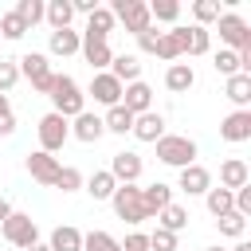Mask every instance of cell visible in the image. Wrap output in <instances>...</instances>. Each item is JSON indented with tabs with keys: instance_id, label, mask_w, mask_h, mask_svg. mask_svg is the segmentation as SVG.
Listing matches in <instances>:
<instances>
[{
	"instance_id": "6da1fadb",
	"label": "cell",
	"mask_w": 251,
	"mask_h": 251,
	"mask_svg": "<svg viewBox=\"0 0 251 251\" xmlns=\"http://www.w3.org/2000/svg\"><path fill=\"white\" fill-rule=\"evenodd\" d=\"M47 98H51V114H59V118H67V122L86 110V94H82V86H78L71 75H55Z\"/></svg>"
},
{
	"instance_id": "7a4b0ae2",
	"label": "cell",
	"mask_w": 251,
	"mask_h": 251,
	"mask_svg": "<svg viewBox=\"0 0 251 251\" xmlns=\"http://www.w3.org/2000/svg\"><path fill=\"white\" fill-rule=\"evenodd\" d=\"M153 145H157V161L169 165V169H188V165H196V141L184 137V133H165V137L153 141Z\"/></svg>"
},
{
	"instance_id": "3957f363",
	"label": "cell",
	"mask_w": 251,
	"mask_h": 251,
	"mask_svg": "<svg viewBox=\"0 0 251 251\" xmlns=\"http://www.w3.org/2000/svg\"><path fill=\"white\" fill-rule=\"evenodd\" d=\"M110 208H114V216L118 220H126V224H145V220H153L149 212H145V200H141V188L137 184H118L114 188V196H110Z\"/></svg>"
},
{
	"instance_id": "277c9868",
	"label": "cell",
	"mask_w": 251,
	"mask_h": 251,
	"mask_svg": "<svg viewBox=\"0 0 251 251\" xmlns=\"http://www.w3.org/2000/svg\"><path fill=\"white\" fill-rule=\"evenodd\" d=\"M16 67H20V78H27L35 94H51L55 71H51V63H47V55H43V51H27V55H20V59H16Z\"/></svg>"
},
{
	"instance_id": "5b68a950",
	"label": "cell",
	"mask_w": 251,
	"mask_h": 251,
	"mask_svg": "<svg viewBox=\"0 0 251 251\" xmlns=\"http://www.w3.org/2000/svg\"><path fill=\"white\" fill-rule=\"evenodd\" d=\"M35 133H39V149L55 157V153H59V149H63V145L71 141V122L47 110V114L39 118V126H35Z\"/></svg>"
},
{
	"instance_id": "8992f818",
	"label": "cell",
	"mask_w": 251,
	"mask_h": 251,
	"mask_svg": "<svg viewBox=\"0 0 251 251\" xmlns=\"http://www.w3.org/2000/svg\"><path fill=\"white\" fill-rule=\"evenodd\" d=\"M0 235L12 243V247H31V243H39V224L27 216V212H12L4 224H0Z\"/></svg>"
},
{
	"instance_id": "52a82bcc",
	"label": "cell",
	"mask_w": 251,
	"mask_h": 251,
	"mask_svg": "<svg viewBox=\"0 0 251 251\" xmlns=\"http://www.w3.org/2000/svg\"><path fill=\"white\" fill-rule=\"evenodd\" d=\"M216 31H220V39H224L227 51H243V47H251V24H247L243 16H235V12H220Z\"/></svg>"
},
{
	"instance_id": "ba28073f",
	"label": "cell",
	"mask_w": 251,
	"mask_h": 251,
	"mask_svg": "<svg viewBox=\"0 0 251 251\" xmlns=\"http://www.w3.org/2000/svg\"><path fill=\"white\" fill-rule=\"evenodd\" d=\"M110 12H114V20L126 24L129 35H141L145 27H153V20H149V4H145V0H114Z\"/></svg>"
},
{
	"instance_id": "9c48e42d",
	"label": "cell",
	"mask_w": 251,
	"mask_h": 251,
	"mask_svg": "<svg viewBox=\"0 0 251 251\" xmlns=\"http://www.w3.org/2000/svg\"><path fill=\"white\" fill-rule=\"evenodd\" d=\"M27 176L35 180V184H47V188H55V176H59V157H51V153H43V149H31L27 153Z\"/></svg>"
},
{
	"instance_id": "30bf717a",
	"label": "cell",
	"mask_w": 251,
	"mask_h": 251,
	"mask_svg": "<svg viewBox=\"0 0 251 251\" xmlns=\"http://www.w3.org/2000/svg\"><path fill=\"white\" fill-rule=\"evenodd\" d=\"M141 169H145V161H141V153H133V149H122V153L110 157V176H114L118 184H137V180H141Z\"/></svg>"
},
{
	"instance_id": "8fae6325",
	"label": "cell",
	"mask_w": 251,
	"mask_h": 251,
	"mask_svg": "<svg viewBox=\"0 0 251 251\" xmlns=\"http://www.w3.org/2000/svg\"><path fill=\"white\" fill-rule=\"evenodd\" d=\"M82 94H90V98H94L98 106H106V110H110V106H118V102H122V82H118V78H114L110 71H98V75L90 78V86H86Z\"/></svg>"
},
{
	"instance_id": "7c38bea8",
	"label": "cell",
	"mask_w": 251,
	"mask_h": 251,
	"mask_svg": "<svg viewBox=\"0 0 251 251\" xmlns=\"http://www.w3.org/2000/svg\"><path fill=\"white\" fill-rule=\"evenodd\" d=\"M184 39H188V27L173 24L169 31H161V39H157L153 55H157V59H165V63H176V59L184 55Z\"/></svg>"
},
{
	"instance_id": "4fadbf2b",
	"label": "cell",
	"mask_w": 251,
	"mask_h": 251,
	"mask_svg": "<svg viewBox=\"0 0 251 251\" xmlns=\"http://www.w3.org/2000/svg\"><path fill=\"white\" fill-rule=\"evenodd\" d=\"M220 137L231 141V145L251 141V110H231V114L220 122Z\"/></svg>"
},
{
	"instance_id": "5bb4252c",
	"label": "cell",
	"mask_w": 251,
	"mask_h": 251,
	"mask_svg": "<svg viewBox=\"0 0 251 251\" xmlns=\"http://www.w3.org/2000/svg\"><path fill=\"white\" fill-rule=\"evenodd\" d=\"M122 106L137 118V114H145V110H153V86L145 82V78H137V82H129V86H122Z\"/></svg>"
},
{
	"instance_id": "9a60e30c",
	"label": "cell",
	"mask_w": 251,
	"mask_h": 251,
	"mask_svg": "<svg viewBox=\"0 0 251 251\" xmlns=\"http://www.w3.org/2000/svg\"><path fill=\"white\" fill-rule=\"evenodd\" d=\"M129 133H133L137 141H149V145L161 141V137H165V114H161V110H145V114H137Z\"/></svg>"
},
{
	"instance_id": "2e32d148",
	"label": "cell",
	"mask_w": 251,
	"mask_h": 251,
	"mask_svg": "<svg viewBox=\"0 0 251 251\" xmlns=\"http://www.w3.org/2000/svg\"><path fill=\"white\" fill-rule=\"evenodd\" d=\"M114 24H118V20H114V12L98 4V8L86 16V27H82L78 35H82V39H102V43H110V31H114Z\"/></svg>"
},
{
	"instance_id": "e0dca14e",
	"label": "cell",
	"mask_w": 251,
	"mask_h": 251,
	"mask_svg": "<svg viewBox=\"0 0 251 251\" xmlns=\"http://www.w3.org/2000/svg\"><path fill=\"white\" fill-rule=\"evenodd\" d=\"M102 133H106V126H102V118H98V114L82 110L78 118H71V137H75V141H82V145H94Z\"/></svg>"
},
{
	"instance_id": "ac0fdd59",
	"label": "cell",
	"mask_w": 251,
	"mask_h": 251,
	"mask_svg": "<svg viewBox=\"0 0 251 251\" xmlns=\"http://www.w3.org/2000/svg\"><path fill=\"white\" fill-rule=\"evenodd\" d=\"M176 188H180L184 196H204V192L212 188V173H208L204 165H188V169H180Z\"/></svg>"
},
{
	"instance_id": "d6986e66",
	"label": "cell",
	"mask_w": 251,
	"mask_h": 251,
	"mask_svg": "<svg viewBox=\"0 0 251 251\" xmlns=\"http://www.w3.org/2000/svg\"><path fill=\"white\" fill-rule=\"evenodd\" d=\"M243 184H251V169H247V161H243V157H227V161L220 165V188L235 192V188H243Z\"/></svg>"
},
{
	"instance_id": "ffe728a7",
	"label": "cell",
	"mask_w": 251,
	"mask_h": 251,
	"mask_svg": "<svg viewBox=\"0 0 251 251\" xmlns=\"http://www.w3.org/2000/svg\"><path fill=\"white\" fill-rule=\"evenodd\" d=\"M196 86V71L188 67V63H169V71H165V90L169 94H188Z\"/></svg>"
},
{
	"instance_id": "44dd1931",
	"label": "cell",
	"mask_w": 251,
	"mask_h": 251,
	"mask_svg": "<svg viewBox=\"0 0 251 251\" xmlns=\"http://www.w3.org/2000/svg\"><path fill=\"white\" fill-rule=\"evenodd\" d=\"M78 47H82V35H78L75 27H63V31H51V35H47V51L59 55V59L78 55Z\"/></svg>"
},
{
	"instance_id": "7402d4cb",
	"label": "cell",
	"mask_w": 251,
	"mask_h": 251,
	"mask_svg": "<svg viewBox=\"0 0 251 251\" xmlns=\"http://www.w3.org/2000/svg\"><path fill=\"white\" fill-rule=\"evenodd\" d=\"M78 55H82V59L90 63V71H94V75H98V71H110V59H114L110 43H102V39H82Z\"/></svg>"
},
{
	"instance_id": "603a6c76",
	"label": "cell",
	"mask_w": 251,
	"mask_h": 251,
	"mask_svg": "<svg viewBox=\"0 0 251 251\" xmlns=\"http://www.w3.org/2000/svg\"><path fill=\"white\" fill-rule=\"evenodd\" d=\"M110 75H114L122 86L137 82V78H141V59H137V55H126V51L114 55V59H110Z\"/></svg>"
},
{
	"instance_id": "cb8c5ba5",
	"label": "cell",
	"mask_w": 251,
	"mask_h": 251,
	"mask_svg": "<svg viewBox=\"0 0 251 251\" xmlns=\"http://www.w3.org/2000/svg\"><path fill=\"white\" fill-rule=\"evenodd\" d=\"M224 98L235 106V110H247L251 106V75H231L224 82Z\"/></svg>"
},
{
	"instance_id": "d4e9b609",
	"label": "cell",
	"mask_w": 251,
	"mask_h": 251,
	"mask_svg": "<svg viewBox=\"0 0 251 251\" xmlns=\"http://www.w3.org/2000/svg\"><path fill=\"white\" fill-rule=\"evenodd\" d=\"M141 200H145V212H149V216H157L161 208H169V204H173V184L153 180V184H145V188H141Z\"/></svg>"
},
{
	"instance_id": "484cf974",
	"label": "cell",
	"mask_w": 251,
	"mask_h": 251,
	"mask_svg": "<svg viewBox=\"0 0 251 251\" xmlns=\"http://www.w3.org/2000/svg\"><path fill=\"white\" fill-rule=\"evenodd\" d=\"M43 20L51 24V31H63V27H71V20H75V8H71V0H47V4H43Z\"/></svg>"
},
{
	"instance_id": "4316f807",
	"label": "cell",
	"mask_w": 251,
	"mask_h": 251,
	"mask_svg": "<svg viewBox=\"0 0 251 251\" xmlns=\"http://www.w3.org/2000/svg\"><path fill=\"white\" fill-rule=\"evenodd\" d=\"M47 247H51V251H82V231L71 227V224H59V227L51 231Z\"/></svg>"
},
{
	"instance_id": "83f0119b",
	"label": "cell",
	"mask_w": 251,
	"mask_h": 251,
	"mask_svg": "<svg viewBox=\"0 0 251 251\" xmlns=\"http://www.w3.org/2000/svg\"><path fill=\"white\" fill-rule=\"evenodd\" d=\"M82 188L90 192V200H110L118 180L110 176V169H98V173H90V180H82Z\"/></svg>"
},
{
	"instance_id": "f1b7e54d",
	"label": "cell",
	"mask_w": 251,
	"mask_h": 251,
	"mask_svg": "<svg viewBox=\"0 0 251 251\" xmlns=\"http://www.w3.org/2000/svg\"><path fill=\"white\" fill-rule=\"evenodd\" d=\"M157 227L180 235V231L188 227V208H184V204H169V208H161V212H157Z\"/></svg>"
},
{
	"instance_id": "f546056e",
	"label": "cell",
	"mask_w": 251,
	"mask_h": 251,
	"mask_svg": "<svg viewBox=\"0 0 251 251\" xmlns=\"http://www.w3.org/2000/svg\"><path fill=\"white\" fill-rule=\"evenodd\" d=\"M102 126H106V133H122V137H126V133L133 129V114L118 102V106H110V110L102 114Z\"/></svg>"
},
{
	"instance_id": "4dcf8cb0",
	"label": "cell",
	"mask_w": 251,
	"mask_h": 251,
	"mask_svg": "<svg viewBox=\"0 0 251 251\" xmlns=\"http://www.w3.org/2000/svg\"><path fill=\"white\" fill-rule=\"evenodd\" d=\"M204 204H208V212H212L216 220H220V216H227V212H235V204H231V192H227V188H216V184L204 192Z\"/></svg>"
},
{
	"instance_id": "1f68e13d",
	"label": "cell",
	"mask_w": 251,
	"mask_h": 251,
	"mask_svg": "<svg viewBox=\"0 0 251 251\" xmlns=\"http://www.w3.org/2000/svg\"><path fill=\"white\" fill-rule=\"evenodd\" d=\"M212 51V31L208 27H188V39H184V55H208Z\"/></svg>"
},
{
	"instance_id": "d6a6232c",
	"label": "cell",
	"mask_w": 251,
	"mask_h": 251,
	"mask_svg": "<svg viewBox=\"0 0 251 251\" xmlns=\"http://www.w3.org/2000/svg\"><path fill=\"white\" fill-rule=\"evenodd\" d=\"M212 67H216V75H224V78H231V75H243V67H239V55H235V51H227V47H220V51L212 55Z\"/></svg>"
},
{
	"instance_id": "836d02e7",
	"label": "cell",
	"mask_w": 251,
	"mask_h": 251,
	"mask_svg": "<svg viewBox=\"0 0 251 251\" xmlns=\"http://www.w3.org/2000/svg\"><path fill=\"white\" fill-rule=\"evenodd\" d=\"M20 20H24V27L31 31L39 20H43V0H16V8H12Z\"/></svg>"
},
{
	"instance_id": "e575fe53",
	"label": "cell",
	"mask_w": 251,
	"mask_h": 251,
	"mask_svg": "<svg viewBox=\"0 0 251 251\" xmlns=\"http://www.w3.org/2000/svg\"><path fill=\"white\" fill-rule=\"evenodd\" d=\"M216 227H220V235H224V239H243L247 220H243L239 212H227V216H220V220H216Z\"/></svg>"
},
{
	"instance_id": "d590c367",
	"label": "cell",
	"mask_w": 251,
	"mask_h": 251,
	"mask_svg": "<svg viewBox=\"0 0 251 251\" xmlns=\"http://www.w3.org/2000/svg\"><path fill=\"white\" fill-rule=\"evenodd\" d=\"M82 251H122V243L110 231H86L82 235Z\"/></svg>"
},
{
	"instance_id": "8d00e7d4",
	"label": "cell",
	"mask_w": 251,
	"mask_h": 251,
	"mask_svg": "<svg viewBox=\"0 0 251 251\" xmlns=\"http://www.w3.org/2000/svg\"><path fill=\"white\" fill-rule=\"evenodd\" d=\"M176 16H180L176 0H153L149 4V20H157V24H176Z\"/></svg>"
},
{
	"instance_id": "74e56055",
	"label": "cell",
	"mask_w": 251,
	"mask_h": 251,
	"mask_svg": "<svg viewBox=\"0 0 251 251\" xmlns=\"http://www.w3.org/2000/svg\"><path fill=\"white\" fill-rule=\"evenodd\" d=\"M192 20H196V27L216 24V20H220V0H196V4H192Z\"/></svg>"
},
{
	"instance_id": "f35d334b",
	"label": "cell",
	"mask_w": 251,
	"mask_h": 251,
	"mask_svg": "<svg viewBox=\"0 0 251 251\" xmlns=\"http://www.w3.org/2000/svg\"><path fill=\"white\" fill-rule=\"evenodd\" d=\"M24 35H27L24 20H20L16 12H4V16H0V39H12V43H16V39H24Z\"/></svg>"
},
{
	"instance_id": "ab89813d",
	"label": "cell",
	"mask_w": 251,
	"mask_h": 251,
	"mask_svg": "<svg viewBox=\"0 0 251 251\" xmlns=\"http://www.w3.org/2000/svg\"><path fill=\"white\" fill-rule=\"evenodd\" d=\"M55 188H59V192H78V188H82V173H78L75 165H63L59 176H55Z\"/></svg>"
},
{
	"instance_id": "60d3db41",
	"label": "cell",
	"mask_w": 251,
	"mask_h": 251,
	"mask_svg": "<svg viewBox=\"0 0 251 251\" xmlns=\"http://www.w3.org/2000/svg\"><path fill=\"white\" fill-rule=\"evenodd\" d=\"M176 247H180V239L173 231H165V227H153L149 231V251H176Z\"/></svg>"
},
{
	"instance_id": "b9f144b4",
	"label": "cell",
	"mask_w": 251,
	"mask_h": 251,
	"mask_svg": "<svg viewBox=\"0 0 251 251\" xmlns=\"http://www.w3.org/2000/svg\"><path fill=\"white\" fill-rule=\"evenodd\" d=\"M16 82H20V67L12 59H0V94H8Z\"/></svg>"
},
{
	"instance_id": "7bdbcfd3",
	"label": "cell",
	"mask_w": 251,
	"mask_h": 251,
	"mask_svg": "<svg viewBox=\"0 0 251 251\" xmlns=\"http://www.w3.org/2000/svg\"><path fill=\"white\" fill-rule=\"evenodd\" d=\"M12 133H16V114H12L8 94H0V137H12Z\"/></svg>"
},
{
	"instance_id": "ee69618b",
	"label": "cell",
	"mask_w": 251,
	"mask_h": 251,
	"mask_svg": "<svg viewBox=\"0 0 251 251\" xmlns=\"http://www.w3.org/2000/svg\"><path fill=\"white\" fill-rule=\"evenodd\" d=\"M118 243H122V251H149V231H129Z\"/></svg>"
},
{
	"instance_id": "f6af8a7d",
	"label": "cell",
	"mask_w": 251,
	"mask_h": 251,
	"mask_svg": "<svg viewBox=\"0 0 251 251\" xmlns=\"http://www.w3.org/2000/svg\"><path fill=\"white\" fill-rule=\"evenodd\" d=\"M157 39H161V31H157V27H145V31L137 35V47H141L145 55H153V47H157Z\"/></svg>"
},
{
	"instance_id": "bcb514c9",
	"label": "cell",
	"mask_w": 251,
	"mask_h": 251,
	"mask_svg": "<svg viewBox=\"0 0 251 251\" xmlns=\"http://www.w3.org/2000/svg\"><path fill=\"white\" fill-rule=\"evenodd\" d=\"M71 8H75V12H82V16H90V12L98 8V0H71Z\"/></svg>"
},
{
	"instance_id": "7dc6e473",
	"label": "cell",
	"mask_w": 251,
	"mask_h": 251,
	"mask_svg": "<svg viewBox=\"0 0 251 251\" xmlns=\"http://www.w3.org/2000/svg\"><path fill=\"white\" fill-rule=\"evenodd\" d=\"M8 216H12V204H8V200H4V196H0V224H4V220H8Z\"/></svg>"
},
{
	"instance_id": "c3c4849f",
	"label": "cell",
	"mask_w": 251,
	"mask_h": 251,
	"mask_svg": "<svg viewBox=\"0 0 251 251\" xmlns=\"http://www.w3.org/2000/svg\"><path fill=\"white\" fill-rule=\"evenodd\" d=\"M231 251H251V243H247V239H239V243H235Z\"/></svg>"
},
{
	"instance_id": "681fc988",
	"label": "cell",
	"mask_w": 251,
	"mask_h": 251,
	"mask_svg": "<svg viewBox=\"0 0 251 251\" xmlns=\"http://www.w3.org/2000/svg\"><path fill=\"white\" fill-rule=\"evenodd\" d=\"M24 251H51L47 243H31V247H24Z\"/></svg>"
},
{
	"instance_id": "f907efd6",
	"label": "cell",
	"mask_w": 251,
	"mask_h": 251,
	"mask_svg": "<svg viewBox=\"0 0 251 251\" xmlns=\"http://www.w3.org/2000/svg\"><path fill=\"white\" fill-rule=\"evenodd\" d=\"M204 251H227V247H220V243H212V247H204Z\"/></svg>"
}]
</instances>
